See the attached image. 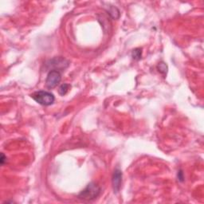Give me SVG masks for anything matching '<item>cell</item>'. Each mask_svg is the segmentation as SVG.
Listing matches in <instances>:
<instances>
[{"label":"cell","mask_w":204,"mask_h":204,"mask_svg":"<svg viewBox=\"0 0 204 204\" xmlns=\"http://www.w3.org/2000/svg\"><path fill=\"white\" fill-rule=\"evenodd\" d=\"M31 97L39 105L43 106H49L54 104L55 101V97L52 93L48 91H37L31 94Z\"/></svg>","instance_id":"obj_1"},{"label":"cell","mask_w":204,"mask_h":204,"mask_svg":"<svg viewBox=\"0 0 204 204\" xmlns=\"http://www.w3.org/2000/svg\"><path fill=\"white\" fill-rule=\"evenodd\" d=\"M101 193V187L95 183H90L79 194L78 197L84 200H93L97 198Z\"/></svg>","instance_id":"obj_2"},{"label":"cell","mask_w":204,"mask_h":204,"mask_svg":"<svg viewBox=\"0 0 204 204\" xmlns=\"http://www.w3.org/2000/svg\"><path fill=\"white\" fill-rule=\"evenodd\" d=\"M61 80V74L60 71L50 70L46 79V85L48 89H54L57 86Z\"/></svg>","instance_id":"obj_3"},{"label":"cell","mask_w":204,"mask_h":204,"mask_svg":"<svg viewBox=\"0 0 204 204\" xmlns=\"http://www.w3.org/2000/svg\"><path fill=\"white\" fill-rule=\"evenodd\" d=\"M46 64L47 67H49V68H50V67L54 68V69H53V70L59 71L60 69H66L67 67L69 66V61H67L66 59L59 57H54V58L51 59Z\"/></svg>","instance_id":"obj_4"},{"label":"cell","mask_w":204,"mask_h":204,"mask_svg":"<svg viewBox=\"0 0 204 204\" xmlns=\"http://www.w3.org/2000/svg\"><path fill=\"white\" fill-rule=\"evenodd\" d=\"M122 172L120 169H115L112 177V184H113V191L115 193H117L121 189L122 184Z\"/></svg>","instance_id":"obj_5"},{"label":"cell","mask_w":204,"mask_h":204,"mask_svg":"<svg viewBox=\"0 0 204 204\" xmlns=\"http://www.w3.org/2000/svg\"><path fill=\"white\" fill-rule=\"evenodd\" d=\"M108 14H109L112 16V18H115V19H117L120 17V10H118L116 6H110L109 8L108 9Z\"/></svg>","instance_id":"obj_6"},{"label":"cell","mask_w":204,"mask_h":204,"mask_svg":"<svg viewBox=\"0 0 204 204\" xmlns=\"http://www.w3.org/2000/svg\"><path fill=\"white\" fill-rule=\"evenodd\" d=\"M69 88H70V85H69V84H66V83L62 84L61 86L59 87L58 93L61 96H65V94L69 92Z\"/></svg>","instance_id":"obj_7"},{"label":"cell","mask_w":204,"mask_h":204,"mask_svg":"<svg viewBox=\"0 0 204 204\" xmlns=\"http://www.w3.org/2000/svg\"><path fill=\"white\" fill-rule=\"evenodd\" d=\"M157 69L159 70L160 73H162V74L166 75L167 74V73H168V65H166L164 62H160L158 64Z\"/></svg>","instance_id":"obj_8"},{"label":"cell","mask_w":204,"mask_h":204,"mask_svg":"<svg viewBox=\"0 0 204 204\" xmlns=\"http://www.w3.org/2000/svg\"><path fill=\"white\" fill-rule=\"evenodd\" d=\"M141 56H142L141 49L137 48L133 50V51H132V57H133V59H135V60H139V59L141 58Z\"/></svg>","instance_id":"obj_9"},{"label":"cell","mask_w":204,"mask_h":204,"mask_svg":"<svg viewBox=\"0 0 204 204\" xmlns=\"http://www.w3.org/2000/svg\"><path fill=\"white\" fill-rule=\"evenodd\" d=\"M6 157L4 156V154L3 153L1 154V159H0V162H1V164H2H2H4L5 161H6Z\"/></svg>","instance_id":"obj_10"},{"label":"cell","mask_w":204,"mask_h":204,"mask_svg":"<svg viewBox=\"0 0 204 204\" xmlns=\"http://www.w3.org/2000/svg\"><path fill=\"white\" fill-rule=\"evenodd\" d=\"M178 178L179 180H180V181H184V174H183L181 171L178 172Z\"/></svg>","instance_id":"obj_11"}]
</instances>
